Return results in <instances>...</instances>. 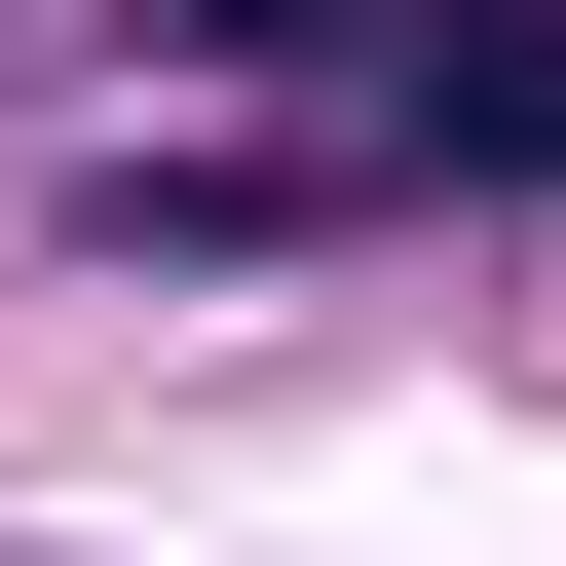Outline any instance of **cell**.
Returning <instances> with one entry per match:
<instances>
[{"instance_id": "1", "label": "cell", "mask_w": 566, "mask_h": 566, "mask_svg": "<svg viewBox=\"0 0 566 566\" xmlns=\"http://www.w3.org/2000/svg\"><path fill=\"white\" fill-rule=\"evenodd\" d=\"M416 189H566V0H416Z\"/></svg>"}]
</instances>
